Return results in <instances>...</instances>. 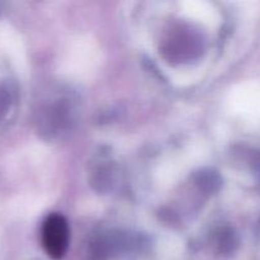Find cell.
I'll return each instance as SVG.
<instances>
[{
  "label": "cell",
  "mask_w": 260,
  "mask_h": 260,
  "mask_svg": "<svg viewBox=\"0 0 260 260\" xmlns=\"http://www.w3.org/2000/svg\"><path fill=\"white\" fill-rule=\"evenodd\" d=\"M41 238L43 249L51 258H62L70 243V229L66 218L58 213L48 215L43 221Z\"/></svg>",
  "instance_id": "6da1fadb"
}]
</instances>
